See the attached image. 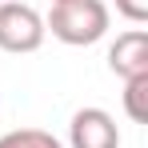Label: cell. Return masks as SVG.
<instances>
[{
    "instance_id": "cell-6",
    "label": "cell",
    "mask_w": 148,
    "mask_h": 148,
    "mask_svg": "<svg viewBox=\"0 0 148 148\" xmlns=\"http://www.w3.org/2000/svg\"><path fill=\"white\" fill-rule=\"evenodd\" d=\"M0 148H64V144L44 128H16L0 136Z\"/></svg>"
},
{
    "instance_id": "cell-8",
    "label": "cell",
    "mask_w": 148,
    "mask_h": 148,
    "mask_svg": "<svg viewBox=\"0 0 148 148\" xmlns=\"http://www.w3.org/2000/svg\"><path fill=\"white\" fill-rule=\"evenodd\" d=\"M52 4H56V0H52Z\"/></svg>"
},
{
    "instance_id": "cell-2",
    "label": "cell",
    "mask_w": 148,
    "mask_h": 148,
    "mask_svg": "<svg viewBox=\"0 0 148 148\" xmlns=\"http://www.w3.org/2000/svg\"><path fill=\"white\" fill-rule=\"evenodd\" d=\"M44 20L36 8H28L20 0H4L0 4V48L4 52H36L44 44Z\"/></svg>"
},
{
    "instance_id": "cell-7",
    "label": "cell",
    "mask_w": 148,
    "mask_h": 148,
    "mask_svg": "<svg viewBox=\"0 0 148 148\" xmlns=\"http://www.w3.org/2000/svg\"><path fill=\"white\" fill-rule=\"evenodd\" d=\"M116 12L132 24H144L148 20V0H116Z\"/></svg>"
},
{
    "instance_id": "cell-3",
    "label": "cell",
    "mask_w": 148,
    "mask_h": 148,
    "mask_svg": "<svg viewBox=\"0 0 148 148\" xmlns=\"http://www.w3.org/2000/svg\"><path fill=\"white\" fill-rule=\"evenodd\" d=\"M68 148H120V128L104 108H80L68 124Z\"/></svg>"
},
{
    "instance_id": "cell-1",
    "label": "cell",
    "mask_w": 148,
    "mask_h": 148,
    "mask_svg": "<svg viewBox=\"0 0 148 148\" xmlns=\"http://www.w3.org/2000/svg\"><path fill=\"white\" fill-rule=\"evenodd\" d=\"M44 28H52L60 44L88 48L108 32V4L104 0H56Z\"/></svg>"
},
{
    "instance_id": "cell-4",
    "label": "cell",
    "mask_w": 148,
    "mask_h": 148,
    "mask_svg": "<svg viewBox=\"0 0 148 148\" xmlns=\"http://www.w3.org/2000/svg\"><path fill=\"white\" fill-rule=\"evenodd\" d=\"M108 68L120 80L148 76V32L144 28H132V32L116 36V44L108 48Z\"/></svg>"
},
{
    "instance_id": "cell-5",
    "label": "cell",
    "mask_w": 148,
    "mask_h": 148,
    "mask_svg": "<svg viewBox=\"0 0 148 148\" xmlns=\"http://www.w3.org/2000/svg\"><path fill=\"white\" fill-rule=\"evenodd\" d=\"M148 76H136V80H124V112L132 124H148Z\"/></svg>"
}]
</instances>
